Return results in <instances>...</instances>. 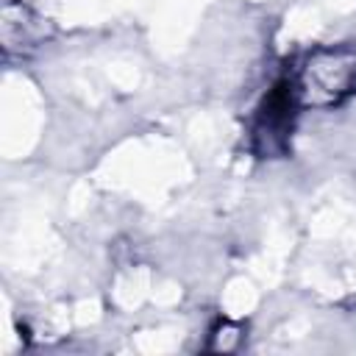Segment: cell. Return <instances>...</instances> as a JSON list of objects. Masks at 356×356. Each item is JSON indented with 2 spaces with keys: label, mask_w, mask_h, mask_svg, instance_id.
<instances>
[{
  "label": "cell",
  "mask_w": 356,
  "mask_h": 356,
  "mask_svg": "<svg viewBox=\"0 0 356 356\" xmlns=\"http://www.w3.org/2000/svg\"><path fill=\"white\" fill-rule=\"evenodd\" d=\"M356 89V53L337 47V50H317L306 58L298 72L295 97L312 106H331L348 97Z\"/></svg>",
  "instance_id": "6da1fadb"
}]
</instances>
